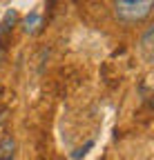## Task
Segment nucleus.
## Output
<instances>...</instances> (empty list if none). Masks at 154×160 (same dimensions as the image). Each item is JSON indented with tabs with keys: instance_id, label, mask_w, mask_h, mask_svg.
<instances>
[{
	"instance_id": "obj_1",
	"label": "nucleus",
	"mask_w": 154,
	"mask_h": 160,
	"mask_svg": "<svg viewBox=\"0 0 154 160\" xmlns=\"http://www.w3.org/2000/svg\"><path fill=\"white\" fill-rule=\"evenodd\" d=\"M154 0H114V16L123 25H136L150 18Z\"/></svg>"
},
{
	"instance_id": "obj_2",
	"label": "nucleus",
	"mask_w": 154,
	"mask_h": 160,
	"mask_svg": "<svg viewBox=\"0 0 154 160\" xmlns=\"http://www.w3.org/2000/svg\"><path fill=\"white\" fill-rule=\"evenodd\" d=\"M16 22H18V11L16 9H9L3 16V20H0V42H5V38L11 33V29L16 27Z\"/></svg>"
},
{
	"instance_id": "obj_3",
	"label": "nucleus",
	"mask_w": 154,
	"mask_h": 160,
	"mask_svg": "<svg viewBox=\"0 0 154 160\" xmlns=\"http://www.w3.org/2000/svg\"><path fill=\"white\" fill-rule=\"evenodd\" d=\"M40 27H43V16L38 13V11H31V13H27L25 16V20H23V31L25 33H38L40 31Z\"/></svg>"
},
{
	"instance_id": "obj_4",
	"label": "nucleus",
	"mask_w": 154,
	"mask_h": 160,
	"mask_svg": "<svg viewBox=\"0 0 154 160\" xmlns=\"http://www.w3.org/2000/svg\"><path fill=\"white\" fill-rule=\"evenodd\" d=\"M16 153V138L11 133H5L0 138V158H13Z\"/></svg>"
},
{
	"instance_id": "obj_5",
	"label": "nucleus",
	"mask_w": 154,
	"mask_h": 160,
	"mask_svg": "<svg viewBox=\"0 0 154 160\" xmlns=\"http://www.w3.org/2000/svg\"><path fill=\"white\" fill-rule=\"evenodd\" d=\"M92 147H94V140H87V142H85L83 147H78V149H76V151L72 153V160H81V158H83V156H85Z\"/></svg>"
},
{
	"instance_id": "obj_6",
	"label": "nucleus",
	"mask_w": 154,
	"mask_h": 160,
	"mask_svg": "<svg viewBox=\"0 0 154 160\" xmlns=\"http://www.w3.org/2000/svg\"><path fill=\"white\" fill-rule=\"evenodd\" d=\"M152 36H154V29L150 27L145 33H143V40H141V45H143V49L150 53V49H152Z\"/></svg>"
},
{
	"instance_id": "obj_7",
	"label": "nucleus",
	"mask_w": 154,
	"mask_h": 160,
	"mask_svg": "<svg viewBox=\"0 0 154 160\" xmlns=\"http://www.w3.org/2000/svg\"><path fill=\"white\" fill-rule=\"evenodd\" d=\"M5 58H7V45L0 42V67L5 65Z\"/></svg>"
},
{
	"instance_id": "obj_8",
	"label": "nucleus",
	"mask_w": 154,
	"mask_h": 160,
	"mask_svg": "<svg viewBox=\"0 0 154 160\" xmlns=\"http://www.w3.org/2000/svg\"><path fill=\"white\" fill-rule=\"evenodd\" d=\"M5 118H7V109H3V111H0V125L5 122Z\"/></svg>"
},
{
	"instance_id": "obj_9",
	"label": "nucleus",
	"mask_w": 154,
	"mask_h": 160,
	"mask_svg": "<svg viewBox=\"0 0 154 160\" xmlns=\"http://www.w3.org/2000/svg\"><path fill=\"white\" fill-rule=\"evenodd\" d=\"M56 5V0H47V7H54Z\"/></svg>"
},
{
	"instance_id": "obj_10",
	"label": "nucleus",
	"mask_w": 154,
	"mask_h": 160,
	"mask_svg": "<svg viewBox=\"0 0 154 160\" xmlns=\"http://www.w3.org/2000/svg\"><path fill=\"white\" fill-rule=\"evenodd\" d=\"M0 160H13V158H0Z\"/></svg>"
}]
</instances>
